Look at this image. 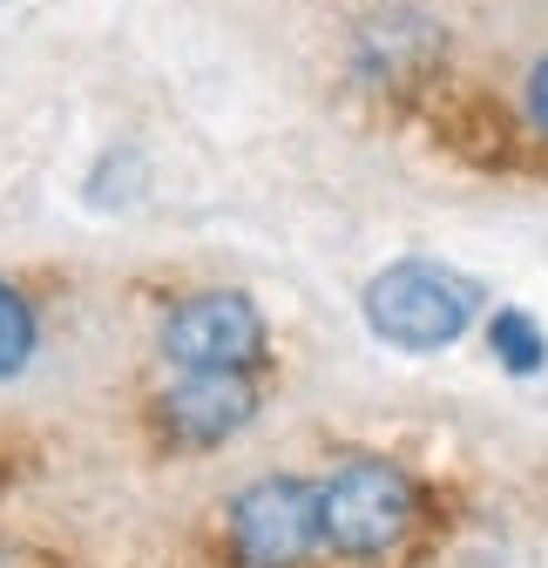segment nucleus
<instances>
[{
    "label": "nucleus",
    "mask_w": 548,
    "mask_h": 568,
    "mask_svg": "<svg viewBox=\"0 0 548 568\" xmlns=\"http://www.w3.org/2000/svg\"><path fill=\"white\" fill-rule=\"evenodd\" d=\"M359 318L379 345L427 359V352H447L474 332V318H481V284L460 277L454 264H434V257H399V264L366 277Z\"/></svg>",
    "instance_id": "nucleus-1"
},
{
    "label": "nucleus",
    "mask_w": 548,
    "mask_h": 568,
    "mask_svg": "<svg viewBox=\"0 0 548 568\" xmlns=\"http://www.w3.org/2000/svg\"><path fill=\"white\" fill-rule=\"evenodd\" d=\"M325 548L346 561H386L420 528V480L386 454H346L318 480Z\"/></svg>",
    "instance_id": "nucleus-2"
},
{
    "label": "nucleus",
    "mask_w": 548,
    "mask_h": 568,
    "mask_svg": "<svg viewBox=\"0 0 548 568\" xmlns=\"http://www.w3.org/2000/svg\"><path fill=\"white\" fill-rule=\"evenodd\" d=\"M224 548L237 568H305L325 548L318 480L264 474V480L237 487L231 508H224Z\"/></svg>",
    "instance_id": "nucleus-3"
},
{
    "label": "nucleus",
    "mask_w": 548,
    "mask_h": 568,
    "mask_svg": "<svg viewBox=\"0 0 548 568\" xmlns=\"http://www.w3.org/2000/svg\"><path fill=\"white\" fill-rule=\"evenodd\" d=\"M156 352L176 373H251L264 359V312L244 292H190L163 312Z\"/></svg>",
    "instance_id": "nucleus-4"
},
{
    "label": "nucleus",
    "mask_w": 548,
    "mask_h": 568,
    "mask_svg": "<svg viewBox=\"0 0 548 568\" xmlns=\"http://www.w3.org/2000/svg\"><path fill=\"white\" fill-rule=\"evenodd\" d=\"M156 419L170 447H224L257 419V386L251 373H176V386L156 399Z\"/></svg>",
    "instance_id": "nucleus-5"
},
{
    "label": "nucleus",
    "mask_w": 548,
    "mask_h": 568,
    "mask_svg": "<svg viewBox=\"0 0 548 568\" xmlns=\"http://www.w3.org/2000/svg\"><path fill=\"white\" fill-rule=\"evenodd\" d=\"M440 61V28L427 14H373L353 34V68L373 89H399V82H420L427 68Z\"/></svg>",
    "instance_id": "nucleus-6"
},
{
    "label": "nucleus",
    "mask_w": 548,
    "mask_h": 568,
    "mask_svg": "<svg viewBox=\"0 0 548 568\" xmlns=\"http://www.w3.org/2000/svg\"><path fill=\"white\" fill-rule=\"evenodd\" d=\"M488 352H495V366L515 373V379H535L548 366V332L521 312V305H501L488 318Z\"/></svg>",
    "instance_id": "nucleus-7"
},
{
    "label": "nucleus",
    "mask_w": 548,
    "mask_h": 568,
    "mask_svg": "<svg viewBox=\"0 0 548 568\" xmlns=\"http://www.w3.org/2000/svg\"><path fill=\"white\" fill-rule=\"evenodd\" d=\"M34 345H41V325H34V305L0 284V379H21L34 366Z\"/></svg>",
    "instance_id": "nucleus-8"
},
{
    "label": "nucleus",
    "mask_w": 548,
    "mask_h": 568,
    "mask_svg": "<svg viewBox=\"0 0 548 568\" xmlns=\"http://www.w3.org/2000/svg\"><path fill=\"white\" fill-rule=\"evenodd\" d=\"M521 115H528V122H535V129L548 135V54H541V61L528 68V89H521Z\"/></svg>",
    "instance_id": "nucleus-9"
},
{
    "label": "nucleus",
    "mask_w": 548,
    "mask_h": 568,
    "mask_svg": "<svg viewBox=\"0 0 548 568\" xmlns=\"http://www.w3.org/2000/svg\"><path fill=\"white\" fill-rule=\"evenodd\" d=\"M0 568H28V561H21V555H14V548H0Z\"/></svg>",
    "instance_id": "nucleus-10"
}]
</instances>
